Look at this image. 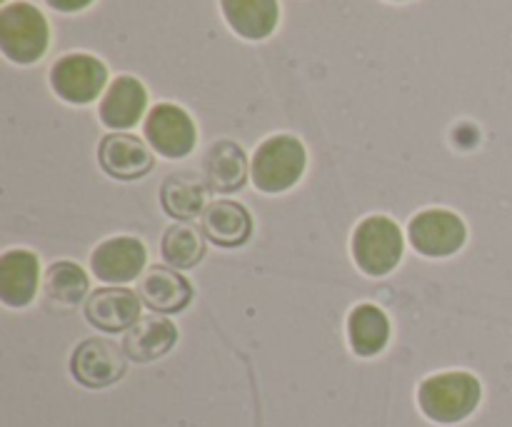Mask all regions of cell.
<instances>
[{"instance_id":"cell-8","label":"cell","mask_w":512,"mask_h":427,"mask_svg":"<svg viewBox=\"0 0 512 427\" xmlns=\"http://www.w3.org/2000/svg\"><path fill=\"white\" fill-rule=\"evenodd\" d=\"M125 358L128 355L110 340L88 338L73 350L70 373L83 388H110L125 375Z\"/></svg>"},{"instance_id":"cell-16","label":"cell","mask_w":512,"mask_h":427,"mask_svg":"<svg viewBox=\"0 0 512 427\" xmlns=\"http://www.w3.org/2000/svg\"><path fill=\"white\" fill-rule=\"evenodd\" d=\"M138 295L145 308H150L153 313L173 315L188 308L193 300V285L175 270L158 265L140 278Z\"/></svg>"},{"instance_id":"cell-4","label":"cell","mask_w":512,"mask_h":427,"mask_svg":"<svg viewBox=\"0 0 512 427\" xmlns=\"http://www.w3.org/2000/svg\"><path fill=\"white\" fill-rule=\"evenodd\" d=\"M48 43V20L35 5L18 0L0 10V48L5 58L18 65H30L43 58Z\"/></svg>"},{"instance_id":"cell-23","label":"cell","mask_w":512,"mask_h":427,"mask_svg":"<svg viewBox=\"0 0 512 427\" xmlns=\"http://www.w3.org/2000/svg\"><path fill=\"white\" fill-rule=\"evenodd\" d=\"M93 0H48L50 8L60 10V13H78V10L88 8Z\"/></svg>"},{"instance_id":"cell-3","label":"cell","mask_w":512,"mask_h":427,"mask_svg":"<svg viewBox=\"0 0 512 427\" xmlns=\"http://www.w3.org/2000/svg\"><path fill=\"white\" fill-rule=\"evenodd\" d=\"M405 253L403 230L388 215H370L353 233V258L370 278L393 273Z\"/></svg>"},{"instance_id":"cell-1","label":"cell","mask_w":512,"mask_h":427,"mask_svg":"<svg viewBox=\"0 0 512 427\" xmlns=\"http://www.w3.org/2000/svg\"><path fill=\"white\" fill-rule=\"evenodd\" d=\"M483 400V385L473 373L450 370L430 375L418 388V405L428 420L438 425H455L468 420Z\"/></svg>"},{"instance_id":"cell-5","label":"cell","mask_w":512,"mask_h":427,"mask_svg":"<svg viewBox=\"0 0 512 427\" xmlns=\"http://www.w3.org/2000/svg\"><path fill=\"white\" fill-rule=\"evenodd\" d=\"M105 83H108V68H105L103 60L88 53L63 55L50 68V85H53L55 95L63 98L65 103H93L103 93Z\"/></svg>"},{"instance_id":"cell-15","label":"cell","mask_w":512,"mask_h":427,"mask_svg":"<svg viewBox=\"0 0 512 427\" xmlns=\"http://www.w3.org/2000/svg\"><path fill=\"white\" fill-rule=\"evenodd\" d=\"M248 173V155L233 140H218L203 158V180L213 193H235L245 185Z\"/></svg>"},{"instance_id":"cell-13","label":"cell","mask_w":512,"mask_h":427,"mask_svg":"<svg viewBox=\"0 0 512 427\" xmlns=\"http://www.w3.org/2000/svg\"><path fill=\"white\" fill-rule=\"evenodd\" d=\"M145 108H148V90L133 75H120L108 85L105 95L100 98L98 115L105 128L128 130L140 123Z\"/></svg>"},{"instance_id":"cell-17","label":"cell","mask_w":512,"mask_h":427,"mask_svg":"<svg viewBox=\"0 0 512 427\" xmlns=\"http://www.w3.org/2000/svg\"><path fill=\"white\" fill-rule=\"evenodd\" d=\"M203 235L220 248H240L253 235V215L235 200H215L203 213Z\"/></svg>"},{"instance_id":"cell-20","label":"cell","mask_w":512,"mask_h":427,"mask_svg":"<svg viewBox=\"0 0 512 427\" xmlns=\"http://www.w3.org/2000/svg\"><path fill=\"white\" fill-rule=\"evenodd\" d=\"M205 200H208V188L193 173L168 175L160 188V205L170 218L180 220V223L200 218L208 210Z\"/></svg>"},{"instance_id":"cell-14","label":"cell","mask_w":512,"mask_h":427,"mask_svg":"<svg viewBox=\"0 0 512 427\" xmlns=\"http://www.w3.org/2000/svg\"><path fill=\"white\" fill-rule=\"evenodd\" d=\"M178 343V328L163 315H143L123 338V353L133 363H155Z\"/></svg>"},{"instance_id":"cell-12","label":"cell","mask_w":512,"mask_h":427,"mask_svg":"<svg viewBox=\"0 0 512 427\" xmlns=\"http://www.w3.org/2000/svg\"><path fill=\"white\" fill-rule=\"evenodd\" d=\"M40 285V260L33 250L13 248L0 258V300L8 308H28Z\"/></svg>"},{"instance_id":"cell-9","label":"cell","mask_w":512,"mask_h":427,"mask_svg":"<svg viewBox=\"0 0 512 427\" xmlns=\"http://www.w3.org/2000/svg\"><path fill=\"white\" fill-rule=\"evenodd\" d=\"M145 263H148V250L143 240L130 235L103 240L90 255V270L95 278L108 285H125L140 278Z\"/></svg>"},{"instance_id":"cell-7","label":"cell","mask_w":512,"mask_h":427,"mask_svg":"<svg viewBox=\"0 0 512 427\" xmlns=\"http://www.w3.org/2000/svg\"><path fill=\"white\" fill-rule=\"evenodd\" d=\"M145 140L168 160L188 158L198 140L193 118L180 105L158 103L145 118Z\"/></svg>"},{"instance_id":"cell-19","label":"cell","mask_w":512,"mask_h":427,"mask_svg":"<svg viewBox=\"0 0 512 427\" xmlns=\"http://www.w3.org/2000/svg\"><path fill=\"white\" fill-rule=\"evenodd\" d=\"M350 348L360 358H373L383 353L390 340V320L378 305H355L348 315Z\"/></svg>"},{"instance_id":"cell-22","label":"cell","mask_w":512,"mask_h":427,"mask_svg":"<svg viewBox=\"0 0 512 427\" xmlns=\"http://www.w3.org/2000/svg\"><path fill=\"white\" fill-rule=\"evenodd\" d=\"M90 288V280L80 265L70 263V260H60V263L50 265L48 275H45L43 290L48 300L58 305H80L85 300Z\"/></svg>"},{"instance_id":"cell-10","label":"cell","mask_w":512,"mask_h":427,"mask_svg":"<svg viewBox=\"0 0 512 427\" xmlns=\"http://www.w3.org/2000/svg\"><path fill=\"white\" fill-rule=\"evenodd\" d=\"M140 300L138 293L123 285H113V288H100L85 300L83 313L85 320L93 325L100 333H128L143 315H140Z\"/></svg>"},{"instance_id":"cell-11","label":"cell","mask_w":512,"mask_h":427,"mask_svg":"<svg viewBox=\"0 0 512 427\" xmlns=\"http://www.w3.org/2000/svg\"><path fill=\"white\" fill-rule=\"evenodd\" d=\"M100 168L115 180H140L153 170L155 158L148 145L130 133H110L98 145Z\"/></svg>"},{"instance_id":"cell-18","label":"cell","mask_w":512,"mask_h":427,"mask_svg":"<svg viewBox=\"0 0 512 427\" xmlns=\"http://www.w3.org/2000/svg\"><path fill=\"white\" fill-rule=\"evenodd\" d=\"M220 8L230 28L248 40L268 38L280 18L278 0H220Z\"/></svg>"},{"instance_id":"cell-21","label":"cell","mask_w":512,"mask_h":427,"mask_svg":"<svg viewBox=\"0 0 512 427\" xmlns=\"http://www.w3.org/2000/svg\"><path fill=\"white\" fill-rule=\"evenodd\" d=\"M205 240L208 238H203L193 225L173 223L160 240V255L170 268L190 270L203 260Z\"/></svg>"},{"instance_id":"cell-2","label":"cell","mask_w":512,"mask_h":427,"mask_svg":"<svg viewBox=\"0 0 512 427\" xmlns=\"http://www.w3.org/2000/svg\"><path fill=\"white\" fill-rule=\"evenodd\" d=\"M308 153L295 135H273L255 150L250 160V178L263 193H285L305 173Z\"/></svg>"},{"instance_id":"cell-6","label":"cell","mask_w":512,"mask_h":427,"mask_svg":"<svg viewBox=\"0 0 512 427\" xmlns=\"http://www.w3.org/2000/svg\"><path fill=\"white\" fill-rule=\"evenodd\" d=\"M408 238L418 253L428 258H448L463 248L468 240V228L453 210L430 208L410 220Z\"/></svg>"}]
</instances>
